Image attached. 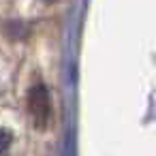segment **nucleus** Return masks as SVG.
<instances>
[{"label": "nucleus", "mask_w": 156, "mask_h": 156, "mask_svg": "<svg viewBox=\"0 0 156 156\" xmlns=\"http://www.w3.org/2000/svg\"><path fill=\"white\" fill-rule=\"evenodd\" d=\"M5 32H7L9 39H24V37L28 34V26L22 24L20 20H11V22H7Z\"/></svg>", "instance_id": "2"}, {"label": "nucleus", "mask_w": 156, "mask_h": 156, "mask_svg": "<svg viewBox=\"0 0 156 156\" xmlns=\"http://www.w3.org/2000/svg\"><path fill=\"white\" fill-rule=\"evenodd\" d=\"M28 111L32 118V124L39 130H45L49 120H51V98H49V90L43 83H37L30 88L28 92Z\"/></svg>", "instance_id": "1"}, {"label": "nucleus", "mask_w": 156, "mask_h": 156, "mask_svg": "<svg viewBox=\"0 0 156 156\" xmlns=\"http://www.w3.org/2000/svg\"><path fill=\"white\" fill-rule=\"evenodd\" d=\"M13 143V135L7 130V128H0V154H5Z\"/></svg>", "instance_id": "3"}]
</instances>
